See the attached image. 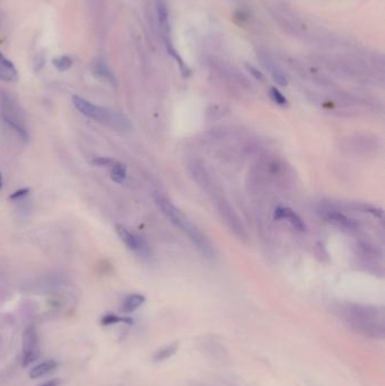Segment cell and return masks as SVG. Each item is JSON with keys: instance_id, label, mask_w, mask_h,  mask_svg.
Instances as JSON below:
<instances>
[{"instance_id": "cell-1", "label": "cell", "mask_w": 385, "mask_h": 386, "mask_svg": "<svg viewBox=\"0 0 385 386\" xmlns=\"http://www.w3.org/2000/svg\"><path fill=\"white\" fill-rule=\"evenodd\" d=\"M155 202L158 206V208L162 210V212L166 216L167 219L176 227H179L183 232L189 239L191 240L196 248L200 251L201 254H204L206 257H212L215 255L212 245L206 237V235L201 232L199 228H197L183 213L179 210L172 202L167 200L166 198L160 196L159 193L155 195Z\"/></svg>"}, {"instance_id": "cell-2", "label": "cell", "mask_w": 385, "mask_h": 386, "mask_svg": "<svg viewBox=\"0 0 385 386\" xmlns=\"http://www.w3.org/2000/svg\"><path fill=\"white\" fill-rule=\"evenodd\" d=\"M346 316L352 328L360 333L376 339L384 336L383 315L377 309L355 306L349 308Z\"/></svg>"}, {"instance_id": "cell-3", "label": "cell", "mask_w": 385, "mask_h": 386, "mask_svg": "<svg viewBox=\"0 0 385 386\" xmlns=\"http://www.w3.org/2000/svg\"><path fill=\"white\" fill-rule=\"evenodd\" d=\"M73 103L80 113L88 117V119L103 123V125L117 129V130H127V129L131 128L130 122L126 116L116 113L114 111L105 109V107L96 105L92 102L80 98V96H74Z\"/></svg>"}, {"instance_id": "cell-4", "label": "cell", "mask_w": 385, "mask_h": 386, "mask_svg": "<svg viewBox=\"0 0 385 386\" xmlns=\"http://www.w3.org/2000/svg\"><path fill=\"white\" fill-rule=\"evenodd\" d=\"M2 116L5 123H6L9 128H12L23 140H28L29 133L24 125L23 117L20 115L17 105H16L13 99L9 98L8 95H3Z\"/></svg>"}, {"instance_id": "cell-5", "label": "cell", "mask_w": 385, "mask_h": 386, "mask_svg": "<svg viewBox=\"0 0 385 386\" xmlns=\"http://www.w3.org/2000/svg\"><path fill=\"white\" fill-rule=\"evenodd\" d=\"M23 343V365H28L35 361L39 358V339L34 328H29L24 334Z\"/></svg>"}, {"instance_id": "cell-6", "label": "cell", "mask_w": 385, "mask_h": 386, "mask_svg": "<svg viewBox=\"0 0 385 386\" xmlns=\"http://www.w3.org/2000/svg\"><path fill=\"white\" fill-rule=\"evenodd\" d=\"M324 218L327 219V222H329L330 224H332L334 226L344 230H348V232L356 230L358 228V224L355 221H352V219L345 216L344 213H341L339 211L328 210L324 213Z\"/></svg>"}, {"instance_id": "cell-7", "label": "cell", "mask_w": 385, "mask_h": 386, "mask_svg": "<svg viewBox=\"0 0 385 386\" xmlns=\"http://www.w3.org/2000/svg\"><path fill=\"white\" fill-rule=\"evenodd\" d=\"M275 218L276 219H287L288 222L292 224V226L297 229V230H305L306 226L304 222L301 219V217L298 216L296 212H294L292 209L286 208V207H279L276 209L275 211Z\"/></svg>"}, {"instance_id": "cell-8", "label": "cell", "mask_w": 385, "mask_h": 386, "mask_svg": "<svg viewBox=\"0 0 385 386\" xmlns=\"http://www.w3.org/2000/svg\"><path fill=\"white\" fill-rule=\"evenodd\" d=\"M18 79V73L14 63L3 55L0 51V80L7 83H15Z\"/></svg>"}, {"instance_id": "cell-9", "label": "cell", "mask_w": 385, "mask_h": 386, "mask_svg": "<svg viewBox=\"0 0 385 386\" xmlns=\"http://www.w3.org/2000/svg\"><path fill=\"white\" fill-rule=\"evenodd\" d=\"M219 212L224 214L225 222L228 224V226L234 230L235 234L238 235L239 237H242V236H243L242 224L239 223L238 218H237L236 214H235L233 209L229 207L227 203L224 202V205H223V202H221V206H219Z\"/></svg>"}, {"instance_id": "cell-10", "label": "cell", "mask_w": 385, "mask_h": 386, "mask_svg": "<svg viewBox=\"0 0 385 386\" xmlns=\"http://www.w3.org/2000/svg\"><path fill=\"white\" fill-rule=\"evenodd\" d=\"M116 234L117 236H119L122 242L126 244L127 248H129L130 250H133V251H138L141 249V246H142L141 240L138 237H136L133 234H131L126 227L121 226V225H117Z\"/></svg>"}, {"instance_id": "cell-11", "label": "cell", "mask_w": 385, "mask_h": 386, "mask_svg": "<svg viewBox=\"0 0 385 386\" xmlns=\"http://www.w3.org/2000/svg\"><path fill=\"white\" fill-rule=\"evenodd\" d=\"M93 74L95 75V77H98L99 79H102L104 82H108L110 84H116V80L114 75L112 74V71L109 69V67L106 66L104 62H98L93 68Z\"/></svg>"}, {"instance_id": "cell-12", "label": "cell", "mask_w": 385, "mask_h": 386, "mask_svg": "<svg viewBox=\"0 0 385 386\" xmlns=\"http://www.w3.org/2000/svg\"><path fill=\"white\" fill-rule=\"evenodd\" d=\"M57 367V363L55 360H47L45 363H42L40 365H37L33 369H32L30 373V376L32 378H39L44 376V375L51 373L53 369H56Z\"/></svg>"}, {"instance_id": "cell-13", "label": "cell", "mask_w": 385, "mask_h": 386, "mask_svg": "<svg viewBox=\"0 0 385 386\" xmlns=\"http://www.w3.org/2000/svg\"><path fill=\"white\" fill-rule=\"evenodd\" d=\"M156 7H157V15H158V20L159 24L162 25V28L167 31L169 30V8H167V4L165 0H157L156 3Z\"/></svg>"}, {"instance_id": "cell-14", "label": "cell", "mask_w": 385, "mask_h": 386, "mask_svg": "<svg viewBox=\"0 0 385 386\" xmlns=\"http://www.w3.org/2000/svg\"><path fill=\"white\" fill-rule=\"evenodd\" d=\"M127 178V168L125 164L115 162L111 166V179L117 184L124 183Z\"/></svg>"}, {"instance_id": "cell-15", "label": "cell", "mask_w": 385, "mask_h": 386, "mask_svg": "<svg viewBox=\"0 0 385 386\" xmlns=\"http://www.w3.org/2000/svg\"><path fill=\"white\" fill-rule=\"evenodd\" d=\"M145 297L142 295H131V296L128 297L126 299V302L124 304V310L125 312H133V310L139 308L141 305L145 303Z\"/></svg>"}, {"instance_id": "cell-16", "label": "cell", "mask_w": 385, "mask_h": 386, "mask_svg": "<svg viewBox=\"0 0 385 386\" xmlns=\"http://www.w3.org/2000/svg\"><path fill=\"white\" fill-rule=\"evenodd\" d=\"M176 351H178V345H176V343H173V345L164 347V348H162V349H159L156 352V355L154 356V360L155 361L166 360V359L174 356Z\"/></svg>"}, {"instance_id": "cell-17", "label": "cell", "mask_w": 385, "mask_h": 386, "mask_svg": "<svg viewBox=\"0 0 385 386\" xmlns=\"http://www.w3.org/2000/svg\"><path fill=\"white\" fill-rule=\"evenodd\" d=\"M116 323H126V324H132L133 321L130 318H121L115 314H108L105 315L102 319L103 325H112Z\"/></svg>"}, {"instance_id": "cell-18", "label": "cell", "mask_w": 385, "mask_h": 386, "mask_svg": "<svg viewBox=\"0 0 385 386\" xmlns=\"http://www.w3.org/2000/svg\"><path fill=\"white\" fill-rule=\"evenodd\" d=\"M53 64H55V67L59 71H66L71 67L73 60H71V58L68 56H60L56 59H53Z\"/></svg>"}, {"instance_id": "cell-19", "label": "cell", "mask_w": 385, "mask_h": 386, "mask_svg": "<svg viewBox=\"0 0 385 386\" xmlns=\"http://www.w3.org/2000/svg\"><path fill=\"white\" fill-rule=\"evenodd\" d=\"M270 96H271V99L274 100L275 103H277L278 105H281V106L287 105L286 98L276 87L270 88Z\"/></svg>"}, {"instance_id": "cell-20", "label": "cell", "mask_w": 385, "mask_h": 386, "mask_svg": "<svg viewBox=\"0 0 385 386\" xmlns=\"http://www.w3.org/2000/svg\"><path fill=\"white\" fill-rule=\"evenodd\" d=\"M245 67H247L248 71H249L251 75H252V76H253L255 79L260 80V82H264V80H266L264 75L262 74L260 70H258V69L254 68L253 66H251V64H245Z\"/></svg>"}, {"instance_id": "cell-21", "label": "cell", "mask_w": 385, "mask_h": 386, "mask_svg": "<svg viewBox=\"0 0 385 386\" xmlns=\"http://www.w3.org/2000/svg\"><path fill=\"white\" fill-rule=\"evenodd\" d=\"M115 163V160L106 158V157H98L93 160V164L96 166H111Z\"/></svg>"}, {"instance_id": "cell-22", "label": "cell", "mask_w": 385, "mask_h": 386, "mask_svg": "<svg viewBox=\"0 0 385 386\" xmlns=\"http://www.w3.org/2000/svg\"><path fill=\"white\" fill-rule=\"evenodd\" d=\"M274 80L278 85H280V86H286L288 84V80H287L286 76L280 71L274 73Z\"/></svg>"}, {"instance_id": "cell-23", "label": "cell", "mask_w": 385, "mask_h": 386, "mask_svg": "<svg viewBox=\"0 0 385 386\" xmlns=\"http://www.w3.org/2000/svg\"><path fill=\"white\" fill-rule=\"evenodd\" d=\"M29 193H30V190H29V189H22V190H19V191H16V192H14V193H13V195L9 197V199H12V200L19 199V198H22V197L28 196V195H29Z\"/></svg>"}, {"instance_id": "cell-24", "label": "cell", "mask_w": 385, "mask_h": 386, "mask_svg": "<svg viewBox=\"0 0 385 386\" xmlns=\"http://www.w3.org/2000/svg\"><path fill=\"white\" fill-rule=\"evenodd\" d=\"M57 385H58V382H56V380H50V382L44 383L43 385H41V386H57Z\"/></svg>"}, {"instance_id": "cell-25", "label": "cell", "mask_w": 385, "mask_h": 386, "mask_svg": "<svg viewBox=\"0 0 385 386\" xmlns=\"http://www.w3.org/2000/svg\"><path fill=\"white\" fill-rule=\"evenodd\" d=\"M3 185V179H2V175H0V187H2Z\"/></svg>"}]
</instances>
